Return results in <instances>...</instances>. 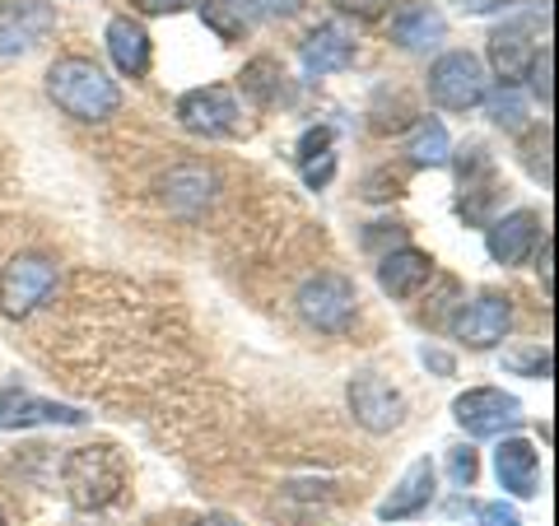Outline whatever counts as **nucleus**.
<instances>
[{"label": "nucleus", "instance_id": "obj_33", "mask_svg": "<svg viewBox=\"0 0 559 526\" xmlns=\"http://www.w3.org/2000/svg\"><path fill=\"white\" fill-rule=\"evenodd\" d=\"M462 14H495V10H509L513 0H452Z\"/></svg>", "mask_w": 559, "mask_h": 526}, {"label": "nucleus", "instance_id": "obj_36", "mask_svg": "<svg viewBox=\"0 0 559 526\" xmlns=\"http://www.w3.org/2000/svg\"><path fill=\"white\" fill-rule=\"evenodd\" d=\"M197 526H242V522H234L229 513H210V517H201Z\"/></svg>", "mask_w": 559, "mask_h": 526}, {"label": "nucleus", "instance_id": "obj_32", "mask_svg": "<svg viewBox=\"0 0 559 526\" xmlns=\"http://www.w3.org/2000/svg\"><path fill=\"white\" fill-rule=\"evenodd\" d=\"M480 517H485L489 526H522L518 507H509V503H485V507H480Z\"/></svg>", "mask_w": 559, "mask_h": 526}, {"label": "nucleus", "instance_id": "obj_37", "mask_svg": "<svg viewBox=\"0 0 559 526\" xmlns=\"http://www.w3.org/2000/svg\"><path fill=\"white\" fill-rule=\"evenodd\" d=\"M0 526H10V517H5V507H0Z\"/></svg>", "mask_w": 559, "mask_h": 526}, {"label": "nucleus", "instance_id": "obj_16", "mask_svg": "<svg viewBox=\"0 0 559 526\" xmlns=\"http://www.w3.org/2000/svg\"><path fill=\"white\" fill-rule=\"evenodd\" d=\"M433 279V261H429V252H419V248H396V252H388L382 256V266H378V285H382V294H392V298H415L419 289H425Z\"/></svg>", "mask_w": 559, "mask_h": 526}, {"label": "nucleus", "instance_id": "obj_5", "mask_svg": "<svg viewBox=\"0 0 559 526\" xmlns=\"http://www.w3.org/2000/svg\"><path fill=\"white\" fill-rule=\"evenodd\" d=\"M51 294H57V261H47L38 252L14 256L10 266L0 271V312H5V318H28Z\"/></svg>", "mask_w": 559, "mask_h": 526}, {"label": "nucleus", "instance_id": "obj_14", "mask_svg": "<svg viewBox=\"0 0 559 526\" xmlns=\"http://www.w3.org/2000/svg\"><path fill=\"white\" fill-rule=\"evenodd\" d=\"M433 485H439V470H433V462H429V457L411 462L406 476L396 480V489L378 503V517H382V522H401V517L425 513V507L433 503Z\"/></svg>", "mask_w": 559, "mask_h": 526}, {"label": "nucleus", "instance_id": "obj_17", "mask_svg": "<svg viewBox=\"0 0 559 526\" xmlns=\"http://www.w3.org/2000/svg\"><path fill=\"white\" fill-rule=\"evenodd\" d=\"M495 476L509 489L513 499H536V476H540V457L527 438H503L495 447Z\"/></svg>", "mask_w": 559, "mask_h": 526}, {"label": "nucleus", "instance_id": "obj_22", "mask_svg": "<svg viewBox=\"0 0 559 526\" xmlns=\"http://www.w3.org/2000/svg\"><path fill=\"white\" fill-rule=\"evenodd\" d=\"M210 191H215V178H210L205 168H197V164H187V168H178V172H168L164 178V201L173 210H182V215L201 210L210 201Z\"/></svg>", "mask_w": 559, "mask_h": 526}, {"label": "nucleus", "instance_id": "obj_18", "mask_svg": "<svg viewBox=\"0 0 559 526\" xmlns=\"http://www.w3.org/2000/svg\"><path fill=\"white\" fill-rule=\"evenodd\" d=\"M108 51H112V65L121 70V75L140 80L150 70V33L140 20H131V14H117V20L108 24Z\"/></svg>", "mask_w": 559, "mask_h": 526}, {"label": "nucleus", "instance_id": "obj_2", "mask_svg": "<svg viewBox=\"0 0 559 526\" xmlns=\"http://www.w3.org/2000/svg\"><path fill=\"white\" fill-rule=\"evenodd\" d=\"M127 452L112 447V443H94V447H75L61 466V485H66V499L84 507V513H98V507H112L127 489Z\"/></svg>", "mask_w": 559, "mask_h": 526}, {"label": "nucleus", "instance_id": "obj_11", "mask_svg": "<svg viewBox=\"0 0 559 526\" xmlns=\"http://www.w3.org/2000/svg\"><path fill=\"white\" fill-rule=\"evenodd\" d=\"M345 401H349V415H355L369 433H392V429H401V419H406V396H401L396 387H388L382 378H373V373L349 382Z\"/></svg>", "mask_w": 559, "mask_h": 526}, {"label": "nucleus", "instance_id": "obj_12", "mask_svg": "<svg viewBox=\"0 0 559 526\" xmlns=\"http://www.w3.org/2000/svg\"><path fill=\"white\" fill-rule=\"evenodd\" d=\"M84 415L80 406H66V401H43V396H33L24 387H10V392H0V429H43V425H66V429H75L84 425Z\"/></svg>", "mask_w": 559, "mask_h": 526}, {"label": "nucleus", "instance_id": "obj_19", "mask_svg": "<svg viewBox=\"0 0 559 526\" xmlns=\"http://www.w3.org/2000/svg\"><path fill=\"white\" fill-rule=\"evenodd\" d=\"M392 38L406 51H429V47H439L448 38V24L433 5H406L392 20Z\"/></svg>", "mask_w": 559, "mask_h": 526}, {"label": "nucleus", "instance_id": "obj_29", "mask_svg": "<svg viewBox=\"0 0 559 526\" xmlns=\"http://www.w3.org/2000/svg\"><path fill=\"white\" fill-rule=\"evenodd\" d=\"M341 14H355V20H382L396 0H331Z\"/></svg>", "mask_w": 559, "mask_h": 526}, {"label": "nucleus", "instance_id": "obj_8", "mask_svg": "<svg viewBox=\"0 0 559 526\" xmlns=\"http://www.w3.org/2000/svg\"><path fill=\"white\" fill-rule=\"evenodd\" d=\"M452 419H457L471 438H499L503 429H513L522 419V401L499 387H471L452 401Z\"/></svg>", "mask_w": 559, "mask_h": 526}, {"label": "nucleus", "instance_id": "obj_4", "mask_svg": "<svg viewBox=\"0 0 559 526\" xmlns=\"http://www.w3.org/2000/svg\"><path fill=\"white\" fill-rule=\"evenodd\" d=\"M355 312H359V289H355V279H349V275L326 271V275L304 279V289H299V318L308 326H318V331H326V336H336V331H345L349 322H355Z\"/></svg>", "mask_w": 559, "mask_h": 526}, {"label": "nucleus", "instance_id": "obj_24", "mask_svg": "<svg viewBox=\"0 0 559 526\" xmlns=\"http://www.w3.org/2000/svg\"><path fill=\"white\" fill-rule=\"evenodd\" d=\"M489 121L503 127V131H522L527 127V98H522L513 84H503V89L489 98Z\"/></svg>", "mask_w": 559, "mask_h": 526}, {"label": "nucleus", "instance_id": "obj_28", "mask_svg": "<svg viewBox=\"0 0 559 526\" xmlns=\"http://www.w3.org/2000/svg\"><path fill=\"white\" fill-rule=\"evenodd\" d=\"M503 363H509L513 373H527V378H540V382L550 378V349H540V345L527 349V355H509Z\"/></svg>", "mask_w": 559, "mask_h": 526}, {"label": "nucleus", "instance_id": "obj_1", "mask_svg": "<svg viewBox=\"0 0 559 526\" xmlns=\"http://www.w3.org/2000/svg\"><path fill=\"white\" fill-rule=\"evenodd\" d=\"M47 94L57 98V108L70 112L75 121H108L121 108L117 80L90 57H61L47 70Z\"/></svg>", "mask_w": 559, "mask_h": 526}, {"label": "nucleus", "instance_id": "obj_25", "mask_svg": "<svg viewBox=\"0 0 559 526\" xmlns=\"http://www.w3.org/2000/svg\"><path fill=\"white\" fill-rule=\"evenodd\" d=\"M550 70H555V57H550V47H540L532 65H527V80H532V94L540 98V108L550 112V103H555V84H550Z\"/></svg>", "mask_w": 559, "mask_h": 526}, {"label": "nucleus", "instance_id": "obj_20", "mask_svg": "<svg viewBox=\"0 0 559 526\" xmlns=\"http://www.w3.org/2000/svg\"><path fill=\"white\" fill-rule=\"evenodd\" d=\"M201 20H205V28L215 33L219 43H238L242 33H252V24H257V0H201Z\"/></svg>", "mask_w": 559, "mask_h": 526}, {"label": "nucleus", "instance_id": "obj_23", "mask_svg": "<svg viewBox=\"0 0 559 526\" xmlns=\"http://www.w3.org/2000/svg\"><path fill=\"white\" fill-rule=\"evenodd\" d=\"M242 94L248 98H257L261 108H271V103H280L285 98V70H280V61H271V57H257V61H248L242 65Z\"/></svg>", "mask_w": 559, "mask_h": 526}, {"label": "nucleus", "instance_id": "obj_30", "mask_svg": "<svg viewBox=\"0 0 559 526\" xmlns=\"http://www.w3.org/2000/svg\"><path fill=\"white\" fill-rule=\"evenodd\" d=\"M131 5L140 14H182V10L197 5V0H131Z\"/></svg>", "mask_w": 559, "mask_h": 526}, {"label": "nucleus", "instance_id": "obj_3", "mask_svg": "<svg viewBox=\"0 0 559 526\" xmlns=\"http://www.w3.org/2000/svg\"><path fill=\"white\" fill-rule=\"evenodd\" d=\"M546 24H550V0H532V5H518L509 20L495 24L489 33V65L503 84H518L527 75V65L540 47H546Z\"/></svg>", "mask_w": 559, "mask_h": 526}, {"label": "nucleus", "instance_id": "obj_35", "mask_svg": "<svg viewBox=\"0 0 559 526\" xmlns=\"http://www.w3.org/2000/svg\"><path fill=\"white\" fill-rule=\"evenodd\" d=\"M425 363L433 368V373H443V378H452V359L443 355V349H425Z\"/></svg>", "mask_w": 559, "mask_h": 526}, {"label": "nucleus", "instance_id": "obj_13", "mask_svg": "<svg viewBox=\"0 0 559 526\" xmlns=\"http://www.w3.org/2000/svg\"><path fill=\"white\" fill-rule=\"evenodd\" d=\"M536 238H540V219L532 215V210H513V215L489 224L485 248H489V256H495L499 266H522V261L532 256Z\"/></svg>", "mask_w": 559, "mask_h": 526}, {"label": "nucleus", "instance_id": "obj_6", "mask_svg": "<svg viewBox=\"0 0 559 526\" xmlns=\"http://www.w3.org/2000/svg\"><path fill=\"white\" fill-rule=\"evenodd\" d=\"M485 65L471 51H443L429 65V98L448 112H471L476 103H485Z\"/></svg>", "mask_w": 559, "mask_h": 526}, {"label": "nucleus", "instance_id": "obj_21", "mask_svg": "<svg viewBox=\"0 0 559 526\" xmlns=\"http://www.w3.org/2000/svg\"><path fill=\"white\" fill-rule=\"evenodd\" d=\"M406 154H411V164H419V168H443V164H452L448 127H443V121H433V117H419L415 127H411Z\"/></svg>", "mask_w": 559, "mask_h": 526}, {"label": "nucleus", "instance_id": "obj_9", "mask_svg": "<svg viewBox=\"0 0 559 526\" xmlns=\"http://www.w3.org/2000/svg\"><path fill=\"white\" fill-rule=\"evenodd\" d=\"M57 28V5L47 0H0V57H24Z\"/></svg>", "mask_w": 559, "mask_h": 526}, {"label": "nucleus", "instance_id": "obj_31", "mask_svg": "<svg viewBox=\"0 0 559 526\" xmlns=\"http://www.w3.org/2000/svg\"><path fill=\"white\" fill-rule=\"evenodd\" d=\"M536 271H540V285H546V294H555V238H540Z\"/></svg>", "mask_w": 559, "mask_h": 526}, {"label": "nucleus", "instance_id": "obj_7", "mask_svg": "<svg viewBox=\"0 0 559 526\" xmlns=\"http://www.w3.org/2000/svg\"><path fill=\"white\" fill-rule=\"evenodd\" d=\"M178 121L191 135L229 140L242 131V103L229 84H205V89H191L178 98Z\"/></svg>", "mask_w": 559, "mask_h": 526}, {"label": "nucleus", "instance_id": "obj_34", "mask_svg": "<svg viewBox=\"0 0 559 526\" xmlns=\"http://www.w3.org/2000/svg\"><path fill=\"white\" fill-rule=\"evenodd\" d=\"M299 5H304V0H257L261 14H294Z\"/></svg>", "mask_w": 559, "mask_h": 526}, {"label": "nucleus", "instance_id": "obj_15", "mask_svg": "<svg viewBox=\"0 0 559 526\" xmlns=\"http://www.w3.org/2000/svg\"><path fill=\"white\" fill-rule=\"evenodd\" d=\"M299 57H304L308 75H336V70H345L349 61H355V33H349L345 24H318L308 33Z\"/></svg>", "mask_w": 559, "mask_h": 526}, {"label": "nucleus", "instance_id": "obj_27", "mask_svg": "<svg viewBox=\"0 0 559 526\" xmlns=\"http://www.w3.org/2000/svg\"><path fill=\"white\" fill-rule=\"evenodd\" d=\"M448 470H452V485L457 489H471L480 476V457L471 447H452V457H448Z\"/></svg>", "mask_w": 559, "mask_h": 526}, {"label": "nucleus", "instance_id": "obj_26", "mask_svg": "<svg viewBox=\"0 0 559 526\" xmlns=\"http://www.w3.org/2000/svg\"><path fill=\"white\" fill-rule=\"evenodd\" d=\"M322 159H331V127H312L299 140V164L312 168V164H322Z\"/></svg>", "mask_w": 559, "mask_h": 526}, {"label": "nucleus", "instance_id": "obj_10", "mask_svg": "<svg viewBox=\"0 0 559 526\" xmlns=\"http://www.w3.org/2000/svg\"><path fill=\"white\" fill-rule=\"evenodd\" d=\"M513 326V303L503 294H480L462 303V312L452 318V336L466 349H495Z\"/></svg>", "mask_w": 559, "mask_h": 526}]
</instances>
